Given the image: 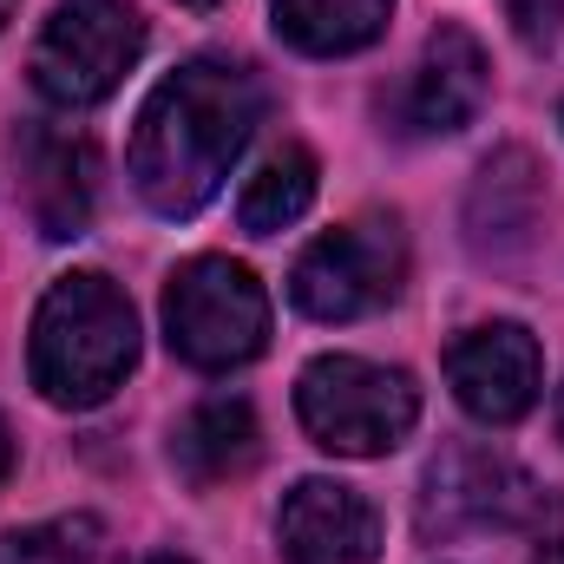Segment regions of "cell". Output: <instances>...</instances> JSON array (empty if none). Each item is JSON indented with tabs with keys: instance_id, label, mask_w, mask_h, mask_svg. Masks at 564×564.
Here are the masks:
<instances>
[{
	"instance_id": "cell-6",
	"label": "cell",
	"mask_w": 564,
	"mask_h": 564,
	"mask_svg": "<svg viewBox=\"0 0 564 564\" xmlns=\"http://www.w3.org/2000/svg\"><path fill=\"white\" fill-rule=\"evenodd\" d=\"M144 53V20L126 0H66L46 33L33 40V86L79 112V106H99L119 93V79L139 66Z\"/></svg>"
},
{
	"instance_id": "cell-21",
	"label": "cell",
	"mask_w": 564,
	"mask_h": 564,
	"mask_svg": "<svg viewBox=\"0 0 564 564\" xmlns=\"http://www.w3.org/2000/svg\"><path fill=\"white\" fill-rule=\"evenodd\" d=\"M151 564H184V558H151Z\"/></svg>"
},
{
	"instance_id": "cell-12",
	"label": "cell",
	"mask_w": 564,
	"mask_h": 564,
	"mask_svg": "<svg viewBox=\"0 0 564 564\" xmlns=\"http://www.w3.org/2000/svg\"><path fill=\"white\" fill-rule=\"evenodd\" d=\"M20 164H26V197H33L40 230L46 237H79L86 217H93V144L33 126L26 144H20Z\"/></svg>"
},
{
	"instance_id": "cell-5",
	"label": "cell",
	"mask_w": 564,
	"mask_h": 564,
	"mask_svg": "<svg viewBox=\"0 0 564 564\" xmlns=\"http://www.w3.org/2000/svg\"><path fill=\"white\" fill-rule=\"evenodd\" d=\"M408 276V237L394 217H355L328 237H315L295 270H289V295L302 315L315 322H361L375 308H388Z\"/></svg>"
},
{
	"instance_id": "cell-18",
	"label": "cell",
	"mask_w": 564,
	"mask_h": 564,
	"mask_svg": "<svg viewBox=\"0 0 564 564\" xmlns=\"http://www.w3.org/2000/svg\"><path fill=\"white\" fill-rule=\"evenodd\" d=\"M177 7H197V13H210V7H224V0H177Z\"/></svg>"
},
{
	"instance_id": "cell-1",
	"label": "cell",
	"mask_w": 564,
	"mask_h": 564,
	"mask_svg": "<svg viewBox=\"0 0 564 564\" xmlns=\"http://www.w3.org/2000/svg\"><path fill=\"white\" fill-rule=\"evenodd\" d=\"M263 119V93L237 59H191L144 99L132 132V184L158 217H197Z\"/></svg>"
},
{
	"instance_id": "cell-13",
	"label": "cell",
	"mask_w": 564,
	"mask_h": 564,
	"mask_svg": "<svg viewBox=\"0 0 564 564\" xmlns=\"http://www.w3.org/2000/svg\"><path fill=\"white\" fill-rule=\"evenodd\" d=\"M394 0H276V33L295 53L335 59V53H361L368 40H381Z\"/></svg>"
},
{
	"instance_id": "cell-9",
	"label": "cell",
	"mask_w": 564,
	"mask_h": 564,
	"mask_svg": "<svg viewBox=\"0 0 564 564\" xmlns=\"http://www.w3.org/2000/svg\"><path fill=\"white\" fill-rule=\"evenodd\" d=\"M276 539L289 564H368L381 552L375 506L341 479H302L276 512Z\"/></svg>"
},
{
	"instance_id": "cell-19",
	"label": "cell",
	"mask_w": 564,
	"mask_h": 564,
	"mask_svg": "<svg viewBox=\"0 0 564 564\" xmlns=\"http://www.w3.org/2000/svg\"><path fill=\"white\" fill-rule=\"evenodd\" d=\"M13 7H20V0H0V26H7V20H13Z\"/></svg>"
},
{
	"instance_id": "cell-7",
	"label": "cell",
	"mask_w": 564,
	"mask_h": 564,
	"mask_svg": "<svg viewBox=\"0 0 564 564\" xmlns=\"http://www.w3.org/2000/svg\"><path fill=\"white\" fill-rule=\"evenodd\" d=\"M558 512V499L506 453L492 446H446L426 473L421 492V532L453 539V532H539Z\"/></svg>"
},
{
	"instance_id": "cell-3",
	"label": "cell",
	"mask_w": 564,
	"mask_h": 564,
	"mask_svg": "<svg viewBox=\"0 0 564 564\" xmlns=\"http://www.w3.org/2000/svg\"><path fill=\"white\" fill-rule=\"evenodd\" d=\"M295 414H302L315 446L348 453V459H375L414 433L421 394L401 368H381L361 355H322L295 381Z\"/></svg>"
},
{
	"instance_id": "cell-16",
	"label": "cell",
	"mask_w": 564,
	"mask_h": 564,
	"mask_svg": "<svg viewBox=\"0 0 564 564\" xmlns=\"http://www.w3.org/2000/svg\"><path fill=\"white\" fill-rule=\"evenodd\" d=\"M7 473H13V440H7V421H0V486H7Z\"/></svg>"
},
{
	"instance_id": "cell-15",
	"label": "cell",
	"mask_w": 564,
	"mask_h": 564,
	"mask_svg": "<svg viewBox=\"0 0 564 564\" xmlns=\"http://www.w3.org/2000/svg\"><path fill=\"white\" fill-rule=\"evenodd\" d=\"M0 564H112V539L99 519L66 512V519H46V525L0 539Z\"/></svg>"
},
{
	"instance_id": "cell-17",
	"label": "cell",
	"mask_w": 564,
	"mask_h": 564,
	"mask_svg": "<svg viewBox=\"0 0 564 564\" xmlns=\"http://www.w3.org/2000/svg\"><path fill=\"white\" fill-rule=\"evenodd\" d=\"M532 564H564V539H558V545H545V552H539Z\"/></svg>"
},
{
	"instance_id": "cell-4",
	"label": "cell",
	"mask_w": 564,
	"mask_h": 564,
	"mask_svg": "<svg viewBox=\"0 0 564 564\" xmlns=\"http://www.w3.org/2000/svg\"><path fill=\"white\" fill-rule=\"evenodd\" d=\"M164 335L171 355L204 375L243 368L270 341V295L230 257H191L164 289Z\"/></svg>"
},
{
	"instance_id": "cell-8",
	"label": "cell",
	"mask_w": 564,
	"mask_h": 564,
	"mask_svg": "<svg viewBox=\"0 0 564 564\" xmlns=\"http://www.w3.org/2000/svg\"><path fill=\"white\" fill-rule=\"evenodd\" d=\"M446 381H453V394L473 421L512 426L519 414H532L545 361H539V341L519 322H486V328H473L446 348Z\"/></svg>"
},
{
	"instance_id": "cell-20",
	"label": "cell",
	"mask_w": 564,
	"mask_h": 564,
	"mask_svg": "<svg viewBox=\"0 0 564 564\" xmlns=\"http://www.w3.org/2000/svg\"><path fill=\"white\" fill-rule=\"evenodd\" d=\"M558 433H564V388H558Z\"/></svg>"
},
{
	"instance_id": "cell-14",
	"label": "cell",
	"mask_w": 564,
	"mask_h": 564,
	"mask_svg": "<svg viewBox=\"0 0 564 564\" xmlns=\"http://www.w3.org/2000/svg\"><path fill=\"white\" fill-rule=\"evenodd\" d=\"M308 204H315V158H308L302 144H282V151H270V158L250 171V184H243V197H237V217H243L250 237H276V230H289Z\"/></svg>"
},
{
	"instance_id": "cell-10",
	"label": "cell",
	"mask_w": 564,
	"mask_h": 564,
	"mask_svg": "<svg viewBox=\"0 0 564 564\" xmlns=\"http://www.w3.org/2000/svg\"><path fill=\"white\" fill-rule=\"evenodd\" d=\"M479 106H486V46L466 26H440L408 79V119L414 132H459L473 126Z\"/></svg>"
},
{
	"instance_id": "cell-2",
	"label": "cell",
	"mask_w": 564,
	"mask_h": 564,
	"mask_svg": "<svg viewBox=\"0 0 564 564\" xmlns=\"http://www.w3.org/2000/svg\"><path fill=\"white\" fill-rule=\"evenodd\" d=\"M139 361V315L126 289L99 270L59 276L46 289L26 341L33 388L53 408H99Z\"/></svg>"
},
{
	"instance_id": "cell-11",
	"label": "cell",
	"mask_w": 564,
	"mask_h": 564,
	"mask_svg": "<svg viewBox=\"0 0 564 564\" xmlns=\"http://www.w3.org/2000/svg\"><path fill=\"white\" fill-rule=\"evenodd\" d=\"M257 453H263L257 414H250V401H230V394L197 401V408L177 421V433H171V459H177V473H184L191 486L243 479V473L257 466Z\"/></svg>"
}]
</instances>
